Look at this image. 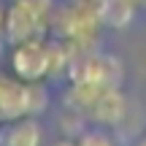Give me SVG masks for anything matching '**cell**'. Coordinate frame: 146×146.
<instances>
[{"instance_id":"obj_7","label":"cell","mask_w":146,"mask_h":146,"mask_svg":"<svg viewBox=\"0 0 146 146\" xmlns=\"http://www.w3.org/2000/svg\"><path fill=\"white\" fill-rule=\"evenodd\" d=\"M0 146H43V125L35 114L0 122Z\"/></svg>"},{"instance_id":"obj_3","label":"cell","mask_w":146,"mask_h":146,"mask_svg":"<svg viewBox=\"0 0 146 146\" xmlns=\"http://www.w3.org/2000/svg\"><path fill=\"white\" fill-rule=\"evenodd\" d=\"M100 25V11L95 3L89 0H81L76 5H68L62 11H52V25L49 30L57 35L60 43H65L68 49H81L98 35Z\"/></svg>"},{"instance_id":"obj_5","label":"cell","mask_w":146,"mask_h":146,"mask_svg":"<svg viewBox=\"0 0 146 146\" xmlns=\"http://www.w3.org/2000/svg\"><path fill=\"white\" fill-rule=\"evenodd\" d=\"M125 68L119 57L98 52H78L68 60V78L70 84H98V87H119Z\"/></svg>"},{"instance_id":"obj_13","label":"cell","mask_w":146,"mask_h":146,"mask_svg":"<svg viewBox=\"0 0 146 146\" xmlns=\"http://www.w3.org/2000/svg\"><path fill=\"white\" fill-rule=\"evenodd\" d=\"M49 3H52V0H49Z\"/></svg>"},{"instance_id":"obj_6","label":"cell","mask_w":146,"mask_h":146,"mask_svg":"<svg viewBox=\"0 0 146 146\" xmlns=\"http://www.w3.org/2000/svg\"><path fill=\"white\" fill-rule=\"evenodd\" d=\"M43 108V92L41 84H27L19 81L8 73L0 76V122L3 119H16V116H27Z\"/></svg>"},{"instance_id":"obj_12","label":"cell","mask_w":146,"mask_h":146,"mask_svg":"<svg viewBox=\"0 0 146 146\" xmlns=\"http://www.w3.org/2000/svg\"><path fill=\"white\" fill-rule=\"evenodd\" d=\"M3 19H5V8L0 5V33H3Z\"/></svg>"},{"instance_id":"obj_2","label":"cell","mask_w":146,"mask_h":146,"mask_svg":"<svg viewBox=\"0 0 146 146\" xmlns=\"http://www.w3.org/2000/svg\"><path fill=\"white\" fill-rule=\"evenodd\" d=\"M65 103L78 116H84V119L95 122L100 127L119 125L127 111L119 87H98V84H70Z\"/></svg>"},{"instance_id":"obj_8","label":"cell","mask_w":146,"mask_h":146,"mask_svg":"<svg viewBox=\"0 0 146 146\" xmlns=\"http://www.w3.org/2000/svg\"><path fill=\"white\" fill-rule=\"evenodd\" d=\"M76 146H116L114 138L106 133V127H89V130H84L81 135L76 138Z\"/></svg>"},{"instance_id":"obj_9","label":"cell","mask_w":146,"mask_h":146,"mask_svg":"<svg viewBox=\"0 0 146 146\" xmlns=\"http://www.w3.org/2000/svg\"><path fill=\"white\" fill-rule=\"evenodd\" d=\"M130 146H146V133H141V135L135 138V141H133Z\"/></svg>"},{"instance_id":"obj_11","label":"cell","mask_w":146,"mask_h":146,"mask_svg":"<svg viewBox=\"0 0 146 146\" xmlns=\"http://www.w3.org/2000/svg\"><path fill=\"white\" fill-rule=\"evenodd\" d=\"M54 146H76V141H70V138H65V141H57Z\"/></svg>"},{"instance_id":"obj_10","label":"cell","mask_w":146,"mask_h":146,"mask_svg":"<svg viewBox=\"0 0 146 146\" xmlns=\"http://www.w3.org/2000/svg\"><path fill=\"white\" fill-rule=\"evenodd\" d=\"M130 5H133L135 11H141V8H146V0H130Z\"/></svg>"},{"instance_id":"obj_4","label":"cell","mask_w":146,"mask_h":146,"mask_svg":"<svg viewBox=\"0 0 146 146\" xmlns=\"http://www.w3.org/2000/svg\"><path fill=\"white\" fill-rule=\"evenodd\" d=\"M49 25H52V3L49 0H11V5H5L3 33L11 43L46 38Z\"/></svg>"},{"instance_id":"obj_1","label":"cell","mask_w":146,"mask_h":146,"mask_svg":"<svg viewBox=\"0 0 146 146\" xmlns=\"http://www.w3.org/2000/svg\"><path fill=\"white\" fill-rule=\"evenodd\" d=\"M65 54L70 49L65 43H49L46 38H30V41L11 43V57H8V73L19 81L27 84H41L52 73L60 70Z\"/></svg>"}]
</instances>
